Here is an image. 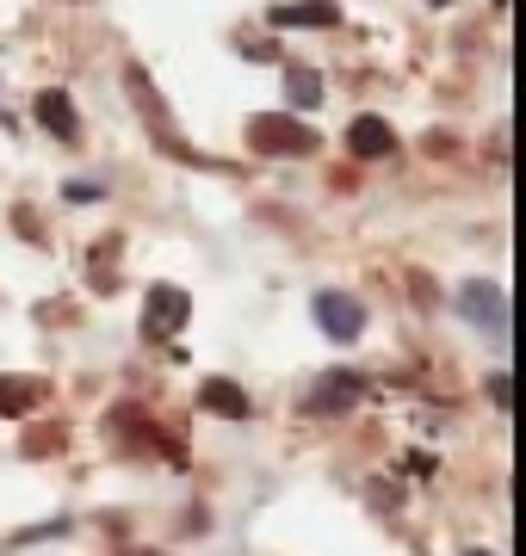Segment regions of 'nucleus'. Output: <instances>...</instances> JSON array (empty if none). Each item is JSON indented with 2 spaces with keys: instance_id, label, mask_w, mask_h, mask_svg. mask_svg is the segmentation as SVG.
<instances>
[{
  "instance_id": "1",
  "label": "nucleus",
  "mask_w": 526,
  "mask_h": 556,
  "mask_svg": "<svg viewBox=\"0 0 526 556\" xmlns=\"http://www.w3.org/2000/svg\"><path fill=\"white\" fill-rule=\"evenodd\" d=\"M248 142L261 155H310L316 130H304L298 118H279V112H261V118H248Z\"/></svg>"
},
{
  "instance_id": "2",
  "label": "nucleus",
  "mask_w": 526,
  "mask_h": 556,
  "mask_svg": "<svg viewBox=\"0 0 526 556\" xmlns=\"http://www.w3.org/2000/svg\"><path fill=\"white\" fill-rule=\"evenodd\" d=\"M192 316V298H186L180 285H149V298H142V334L149 340H174Z\"/></svg>"
},
{
  "instance_id": "3",
  "label": "nucleus",
  "mask_w": 526,
  "mask_h": 556,
  "mask_svg": "<svg viewBox=\"0 0 526 556\" xmlns=\"http://www.w3.org/2000/svg\"><path fill=\"white\" fill-rule=\"evenodd\" d=\"M316 321H323V334L328 340H360V328H365V309H360V298H347V291H316Z\"/></svg>"
},
{
  "instance_id": "4",
  "label": "nucleus",
  "mask_w": 526,
  "mask_h": 556,
  "mask_svg": "<svg viewBox=\"0 0 526 556\" xmlns=\"http://www.w3.org/2000/svg\"><path fill=\"white\" fill-rule=\"evenodd\" d=\"M459 309H465L477 328H489V334L508 328V298H502V285H489V278H471L465 291H459Z\"/></svg>"
},
{
  "instance_id": "5",
  "label": "nucleus",
  "mask_w": 526,
  "mask_h": 556,
  "mask_svg": "<svg viewBox=\"0 0 526 556\" xmlns=\"http://www.w3.org/2000/svg\"><path fill=\"white\" fill-rule=\"evenodd\" d=\"M347 149L360 161H385L390 149H397V137H390L385 118H353V130H347Z\"/></svg>"
},
{
  "instance_id": "6",
  "label": "nucleus",
  "mask_w": 526,
  "mask_h": 556,
  "mask_svg": "<svg viewBox=\"0 0 526 556\" xmlns=\"http://www.w3.org/2000/svg\"><path fill=\"white\" fill-rule=\"evenodd\" d=\"M38 118H43V130L50 137H82V118H75V105H68V93L62 87H50V93H38Z\"/></svg>"
},
{
  "instance_id": "7",
  "label": "nucleus",
  "mask_w": 526,
  "mask_h": 556,
  "mask_svg": "<svg viewBox=\"0 0 526 556\" xmlns=\"http://www.w3.org/2000/svg\"><path fill=\"white\" fill-rule=\"evenodd\" d=\"M199 402L211 408V415H229V420H242V415H248V396H242V390H236L229 378H211V383L199 390Z\"/></svg>"
},
{
  "instance_id": "8",
  "label": "nucleus",
  "mask_w": 526,
  "mask_h": 556,
  "mask_svg": "<svg viewBox=\"0 0 526 556\" xmlns=\"http://www.w3.org/2000/svg\"><path fill=\"white\" fill-rule=\"evenodd\" d=\"M341 20V13H335V7H328V0H298V7H273V25H335Z\"/></svg>"
},
{
  "instance_id": "9",
  "label": "nucleus",
  "mask_w": 526,
  "mask_h": 556,
  "mask_svg": "<svg viewBox=\"0 0 526 556\" xmlns=\"http://www.w3.org/2000/svg\"><path fill=\"white\" fill-rule=\"evenodd\" d=\"M353 402H360V378H353V371H335V378L310 396V408L323 415V408H353Z\"/></svg>"
},
{
  "instance_id": "10",
  "label": "nucleus",
  "mask_w": 526,
  "mask_h": 556,
  "mask_svg": "<svg viewBox=\"0 0 526 556\" xmlns=\"http://www.w3.org/2000/svg\"><path fill=\"white\" fill-rule=\"evenodd\" d=\"M43 396V383L32 378H0V415H32Z\"/></svg>"
},
{
  "instance_id": "11",
  "label": "nucleus",
  "mask_w": 526,
  "mask_h": 556,
  "mask_svg": "<svg viewBox=\"0 0 526 556\" xmlns=\"http://www.w3.org/2000/svg\"><path fill=\"white\" fill-rule=\"evenodd\" d=\"M285 87H291V100H298V105H316V100H323V80L310 75V68H291V75H285Z\"/></svg>"
},
{
  "instance_id": "12",
  "label": "nucleus",
  "mask_w": 526,
  "mask_h": 556,
  "mask_svg": "<svg viewBox=\"0 0 526 556\" xmlns=\"http://www.w3.org/2000/svg\"><path fill=\"white\" fill-rule=\"evenodd\" d=\"M489 402H496V408H508V378H502V371L489 378Z\"/></svg>"
},
{
  "instance_id": "13",
  "label": "nucleus",
  "mask_w": 526,
  "mask_h": 556,
  "mask_svg": "<svg viewBox=\"0 0 526 556\" xmlns=\"http://www.w3.org/2000/svg\"><path fill=\"white\" fill-rule=\"evenodd\" d=\"M434 7H452V0H434Z\"/></svg>"
},
{
  "instance_id": "14",
  "label": "nucleus",
  "mask_w": 526,
  "mask_h": 556,
  "mask_svg": "<svg viewBox=\"0 0 526 556\" xmlns=\"http://www.w3.org/2000/svg\"><path fill=\"white\" fill-rule=\"evenodd\" d=\"M471 556H489V551H471Z\"/></svg>"
}]
</instances>
